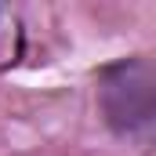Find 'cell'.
<instances>
[{
  "mask_svg": "<svg viewBox=\"0 0 156 156\" xmlns=\"http://www.w3.org/2000/svg\"><path fill=\"white\" fill-rule=\"evenodd\" d=\"M98 113L116 138H138L156 127V62L127 55L98 69Z\"/></svg>",
  "mask_w": 156,
  "mask_h": 156,
  "instance_id": "obj_1",
  "label": "cell"
}]
</instances>
